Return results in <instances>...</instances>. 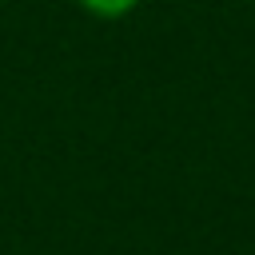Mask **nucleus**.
Masks as SVG:
<instances>
[{
	"instance_id": "obj_1",
	"label": "nucleus",
	"mask_w": 255,
	"mask_h": 255,
	"mask_svg": "<svg viewBox=\"0 0 255 255\" xmlns=\"http://www.w3.org/2000/svg\"><path fill=\"white\" fill-rule=\"evenodd\" d=\"M76 4L96 20H124L139 8V0H76Z\"/></svg>"
}]
</instances>
